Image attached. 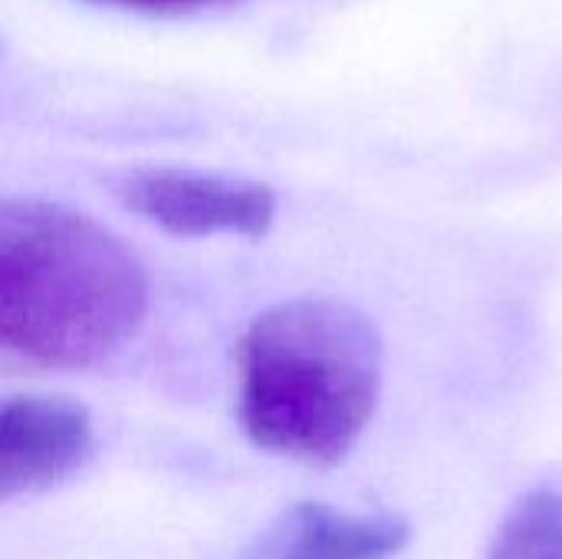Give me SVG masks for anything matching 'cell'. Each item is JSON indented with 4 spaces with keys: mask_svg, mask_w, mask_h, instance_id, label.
<instances>
[{
    "mask_svg": "<svg viewBox=\"0 0 562 559\" xmlns=\"http://www.w3.org/2000/svg\"><path fill=\"white\" fill-rule=\"evenodd\" d=\"M148 313L142 260L95 217L40 198H0V353L92 369Z\"/></svg>",
    "mask_w": 562,
    "mask_h": 559,
    "instance_id": "1",
    "label": "cell"
},
{
    "mask_svg": "<svg viewBox=\"0 0 562 559\" xmlns=\"http://www.w3.org/2000/svg\"><path fill=\"white\" fill-rule=\"evenodd\" d=\"M247 438L303 465L333 468L359 445L382 392V339L339 300H286L237 343Z\"/></svg>",
    "mask_w": 562,
    "mask_h": 559,
    "instance_id": "2",
    "label": "cell"
},
{
    "mask_svg": "<svg viewBox=\"0 0 562 559\" xmlns=\"http://www.w3.org/2000/svg\"><path fill=\"white\" fill-rule=\"evenodd\" d=\"M115 191L125 208L175 237H263L277 217L267 185L204 171L145 168L125 175Z\"/></svg>",
    "mask_w": 562,
    "mask_h": 559,
    "instance_id": "3",
    "label": "cell"
},
{
    "mask_svg": "<svg viewBox=\"0 0 562 559\" xmlns=\"http://www.w3.org/2000/svg\"><path fill=\"white\" fill-rule=\"evenodd\" d=\"M92 451L82 405L49 395L0 399V501L59 484Z\"/></svg>",
    "mask_w": 562,
    "mask_h": 559,
    "instance_id": "4",
    "label": "cell"
},
{
    "mask_svg": "<svg viewBox=\"0 0 562 559\" xmlns=\"http://www.w3.org/2000/svg\"><path fill=\"white\" fill-rule=\"evenodd\" d=\"M408 540L412 527L395 514H342L303 501L286 507L240 559H392Z\"/></svg>",
    "mask_w": 562,
    "mask_h": 559,
    "instance_id": "5",
    "label": "cell"
},
{
    "mask_svg": "<svg viewBox=\"0 0 562 559\" xmlns=\"http://www.w3.org/2000/svg\"><path fill=\"white\" fill-rule=\"evenodd\" d=\"M487 559H562V494L537 488L501 524Z\"/></svg>",
    "mask_w": 562,
    "mask_h": 559,
    "instance_id": "6",
    "label": "cell"
},
{
    "mask_svg": "<svg viewBox=\"0 0 562 559\" xmlns=\"http://www.w3.org/2000/svg\"><path fill=\"white\" fill-rule=\"evenodd\" d=\"M99 3H115L125 10H148V13H191L207 7H227L237 0H99Z\"/></svg>",
    "mask_w": 562,
    "mask_h": 559,
    "instance_id": "7",
    "label": "cell"
}]
</instances>
